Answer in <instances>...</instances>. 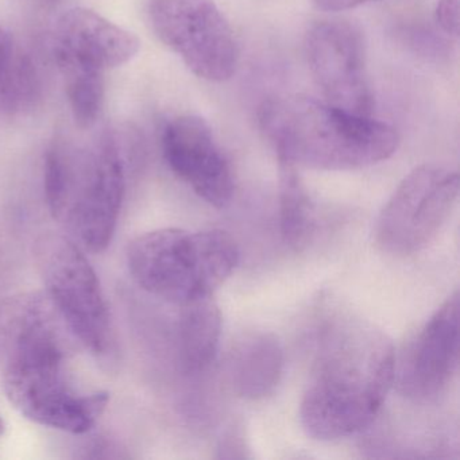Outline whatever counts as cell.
Instances as JSON below:
<instances>
[{"instance_id":"obj_1","label":"cell","mask_w":460,"mask_h":460,"mask_svg":"<svg viewBox=\"0 0 460 460\" xmlns=\"http://www.w3.org/2000/svg\"><path fill=\"white\" fill-rule=\"evenodd\" d=\"M395 373V349L386 333L354 314L328 320L301 401L306 435L332 441L370 427L394 385Z\"/></svg>"},{"instance_id":"obj_2","label":"cell","mask_w":460,"mask_h":460,"mask_svg":"<svg viewBox=\"0 0 460 460\" xmlns=\"http://www.w3.org/2000/svg\"><path fill=\"white\" fill-rule=\"evenodd\" d=\"M50 300L37 295L0 341L4 392L26 419L64 432H88L106 411L109 394H80L69 384Z\"/></svg>"},{"instance_id":"obj_3","label":"cell","mask_w":460,"mask_h":460,"mask_svg":"<svg viewBox=\"0 0 460 460\" xmlns=\"http://www.w3.org/2000/svg\"><path fill=\"white\" fill-rule=\"evenodd\" d=\"M261 130L279 160L317 171H355L386 161L397 150L394 128L303 95L269 99Z\"/></svg>"},{"instance_id":"obj_4","label":"cell","mask_w":460,"mask_h":460,"mask_svg":"<svg viewBox=\"0 0 460 460\" xmlns=\"http://www.w3.org/2000/svg\"><path fill=\"white\" fill-rule=\"evenodd\" d=\"M125 165L110 130L91 139L60 136L45 158V193L53 217L84 249L101 252L117 228Z\"/></svg>"},{"instance_id":"obj_5","label":"cell","mask_w":460,"mask_h":460,"mask_svg":"<svg viewBox=\"0 0 460 460\" xmlns=\"http://www.w3.org/2000/svg\"><path fill=\"white\" fill-rule=\"evenodd\" d=\"M126 258L131 277L145 292L187 306L214 296L235 271L241 252L222 230L161 228L133 239Z\"/></svg>"},{"instance_id":"obj_6","label":"cell","mask_w":460,"mask_h":460,"mask_svg":"<svg viewBox=\"0 0 460 460\" xmlns=\"http://www.w3.org/2000/svg\"><path fill=\"white\" fill-rule=\"evenodd\" d=\"M34 252L48 298L69 330L93 354H107L112 341L109 306L84 252L74 239L52 233L37 241Z\"/></svg>"},{"instance_id":"obj_7","label":"cell","mask_w":460,"mask_h":460,"mask_svg":"<svg viewBox=\"0 0 460 460\" xmlns=\"http://www.w3.org/2000/svg\"><path fill=\"white\" fill-rule=\"evenodd\" d=\"M149 18L161 42L193 75L214 83L234 76L238 42L214 0H152Z\"/></svg>"},{"instance_id":"obj_8","label":"cell","mask_w":460,"mask_h":460,"mask_svg":"<svg viewBox=\"0 0 460 460\" xmlns=\"http://www.w3.org/2000/svg\"><path fill=\"white\" fill-rule=\"evenodd\" d=\"M457 196L456 172L436 165L414 168L379 215L376 242L381 249L401 257L421 252L448 219Z\"/></svg>"},{"instance_id":"obj_9","label":"cell","mask_w":460,"mask_h":460,"mask_svg":"<svg viewBox=\"0 0 460 460\" xmlns=\"http://www.w3.org/2000/svg\"><path fill=\"white\" fill-rule=\"evenodd\" d=\"M306 60L328 103L360 117H371L374 96L366 74L362 33L346 21H324L306 34Z\"/></svg>"},{"instance_id":"obj_10","label":"cell","mask_w":460,"mask_h":460,"mask_svg":"<svg viewBox=\"0 0 460 460\" xmlns=\"http://www.w3.org/2000/svg\"><path fill=\"white\" fill-rule=\"evenodd\" d=\"M169 168L215 208H225L234 195L230 164L206 120L195 115L174 118L163 134Z\"/></svg>"},{"instance_id":"obj_11","label":"cell","mask_w":460,"mask_h":460,"mask_svg":"<svg viewBox=\"0 0 460 460\" xmlns=\"http://www.w3.org/2000/svg\"><path fill=\"white\" fill-rule=\"evenodd\" d=\"M459 367V293L449 296L422 327L395 373L400 390L419 402L446 392Z\"/></svg>"},{"instance_id":"obj_12","label":"cell","mask_w":460,"mask_h":460,"mask_svg":"<svg viewBox=\"0 0 460 460\" xmlns=\"http://www.w3.org/2000/svg\"><path fill=\"white\" fill-rule=\"evenodd\" d=\"M141 42L131 31L90 9L68 10L58 18L53 36L58 66L103 72L125 66L138 55Z\"/></svg>"},{"instance_id":"obj_13","label":"cell","mask_w":460,"mask_h":460,"mask_svg":"<svg viewBox=\"0 0 460 460\" xmlns=\"http://www.w3.org/2000/svg\"><path fill=\"white\" fill-rule=\"evenodd\" d=\"M284 349L273 333H247L236 341L227 360L235 394L258 401L273 394L284 373Z\"/></svg>"},{"instance_id":"obj_14","label":"cell","mask_w":460,"mask_h":460,"mask_svg":"<svg viewBox=\"0 0 460 460\" xmlns=\"http://www.w3.org/2000/svg\"><path fill=\"white\" fill-rule=\"evenodd\" d=\"M181 341L182 362L190 373H200L214 363L222 338V312L214 296L182 306Z\"/></svg>"},{"instance_id":"obj_15","label":"cell","mask_w":460,"mask_h":460,"mask_svg":"<svg viewBox=\"0 0 460 460\" xmlns=\"http://www.w3.org/2000/svg\"><path fill=\"white\" fill-rule=\"evenodd\" d=\"M279 161V226L285 243L300 250L316 227L314 204L301 181L297 166Z\"/></svg>"},{"instance_id":"obj_16","label":"cell","mask_w":460,"mask_h":460,"mask_svg":"<svg viewBox=\"0 0 460 460\" xmlns=\"http://www.w3.org/2000/svg\"><path fill=\"white\" fill-rule=\"evenodd\" d=\"M75 122L82 130L93 128L104 103V74L74 66H58Z\"/></svg>"},{"instance_id":"obj_17","label":"cell","mask_w":460,"mask_h":460,"mask_svg":"<svg viewBox=\"0 0 460 460\" xmlns=\"http://www.w3.org/2000/svg\"><path fill=\"white\" fill-rule=\"evenodd\" d=\"M20 58L21 53L15 49L12 37L0 28V101L9 87Z\"/></svg>"},{"instance_id":"obj_18","label":"cell","mask_w":460,"mask_h":460,"mask_svg":"<svg viewBox=\"0 0 460 460\" xmlns=\"http://www.w3.org/2000/svg\"><path fill=\"white\" fill-rule=\"evenodd\" d=\"M460 0H438L435 18L438 25L451 36L459 34Z\"/></svg>"},{"instance_id":"obj_19","label":"cell","mask_w":460,"mask_h":460,"mask_svg":"<svg viewBox=\"0 0 460 460\" xmlns=\"http://www.w3.org/2000/svg\"><path fill=\"white\" fill-rule=\"evenodd\" d=\"M317 9L327 13L346 12L374 0H314Z\"/></svg>"},{"instance_id":"obj_20","label":"cell","mask_w":460,"mask_h":460,"mask_svg":"<svg viewBox=\"0 0 460 460\" xmlns=\"http://www.w3.org/2000/svg\"><path fill=\"white\" fill-rule=\"evenodd\" d=\"M4 420L0 419V435H2V433H4Z\"/></svg>"}]
</instances>
